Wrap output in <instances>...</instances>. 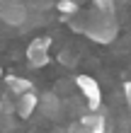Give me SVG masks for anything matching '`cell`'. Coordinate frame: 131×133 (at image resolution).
I'll list each match as a JSON object with an SVG mask.
<instances>
[{
	"label": "cell",
	"mask_w": 131,
	"mask_h": 133,
	"mask_svg": "<svg viewBox=\"0 0 131 133\" xmlns=\"http://www.w3.org/2000/svg\"><path fill=\"white\" fill-rule=\"evenodd\" d=\"M5 85H7V90L15 92L17 97H20V95H27V92H34L32 82L24 80V77H17V75H7V77H5Z\"/></svg>",
	"instance_id": "cell-8"
},
{
	"label": "cell",
	"mask_w": 131,
	"mask_h": 133,
	"mask_svg": "<svg viewBox=\"0 0 131 133\" xmlns=\"http://www.w3.org/2000/svg\"><path fill=\"white\" fill-rule=\"evenodd\" d=\"M0 75H3V68H0Z\"/></svg>",
	"instance_id": "cell-12"
},
{
	"label": "cell",
	"mask_w": 131,
	"mask_h": 133,
	"mask_svg": "<svg viewBox=\"0 0 131 133\" xmlns=\"http://www.w3.org/2000/svg\"><path fill=\"white\" fill-rule=\"evenodd\" d=\"M29 17V10L22 0H0V19L10 27L24 24Z\"/></svg>",
	"instance_id": "cell-2"
},
{
	"label": "cell",
	"mask_w": 131,
	"mask_h": 133,
	"mask_svg": "<svg viewBox=\"0 0 131 133\" xmlns=\"http://www.w3.org/2000/svg\"><path fill=\"white\" fill-rule=\"evenodd\" d=\"M83 17V34H88L92 41L97 44H109L117 36V19L114 15H104L99 10H92Z\"/></svg>",
	"instance_id": "cell-1"
},
{
	"label": "cell",
	"mask_w": 131,
	"mask_h": 133,
	"mask_svg": "<svg viewBox=\"0 0 131 133\" xmlns=\"http://www.w3.org/2000/svg\"><path fill=\"white\" fill-rule=\"evenodd\" d=\"M49 46H51V39L49 36H36L27 49V58L32 68H41L49 63Z\"/></svg>",
	"instance_id": "cell-4"
},
{
	"label": "cell",
	"mask_w": 131,
	"mask_h": 133,
	"mask_svg": "<svg viewBox=\"0 0 131 133\" xmlns=\"http://www.w3.org/2000/svg\"><path fill=\"white\" fill-rule=\"evenodd\" d=\"M75 87H78L80 95L88 99V107L95 111V109L99 107V102H102V92H99L97 80L90 77V75H78V77H75Z\"/></svg>",
	"instance_id": "cell-3"
},
{
	"label": "cell",
	"mask_w": 131,
	"mask_h": 133,
	"mask_svg": "<svg viewBox=\"0 0 131 133\" xmlns=\"http://www.w3.org/2000/svg\"><path fill=\"white\" fill-rule=\"evenodd\" d=\"M36 107H39V95H36V92H27V95H20L17 97L15 114H20V119H29Z\"/></svg>",
	"instance_id": "cell-7"
},
{
	"label": "cell",
	"mask_w": 131,
	"mask_h": 133,
	"mask_svg": "<svg viewBox=\"0 0 131 133\" xmlns=\"http://www.w3.org/2000/svg\"><path fill=\"white\" fill-rule=\"evenodd\" d=\"M39 107L46 119H61L63 116V102L58 99L56 92H44L39 97Z\"/></svg>",
	"instance_id": "cell-5"
},
{
	"label": "cell",
	"mask_w": 131,
	"mask_h": 133,
	"mask_svg": "<svg viewBox=\"0 0 131 133\" xmlns=\"http://www.w3.org/2000/svg\"><path fill=\"white\" fill-rule=\"evenodd\" d=\"M95 10L104 15H114V0H95Z\"/></svg>",
	"instance_id": "cell-10"
},
{
	"label": "cell",
	"mask_w": 131,
	"mask_h": 133,
	"mask_svg": "<svg viewBox=\"0 0 131 133\" xmlns=\"http://www.w3.org/2000/svg\"><path fill=\"white\" fill-rule=\"evenodd\" d=\"M78 126H80V133H104V116L97 111L83 114Z\"/></svg>",
	"instance_id": "cell-6"
},
{
	"label": "cell",
	"mask_w": 131,
	"mask_h": 133,
	"mask_svg": "<svg viewBox=\"0 0 131 133\" xmlns=\"http://www.w3.org/2000/svg\"><path fill=\"white\" fill-rule=\"evenodd\" d=\"M124 99H126V107L131 109V80L124 82Z\"/></svg>",
	"instance_id": "cell-11"
},
{
	"label": "cell",
	"mask_w": 131,
	"mask_h": 133,
	"mask_svg": "<svg viewBox=\"0 0 131 133\" xmlns=\"http://www.w3.org/2000/svg\"><path fill=\"white\" fill-rule=\"evenodd\" d=\"M58 12H63L66 17H73V15H78V3H73V0H58Z\"/></svg>",
	"instance_id": "cell-9"
}]
</instances>
